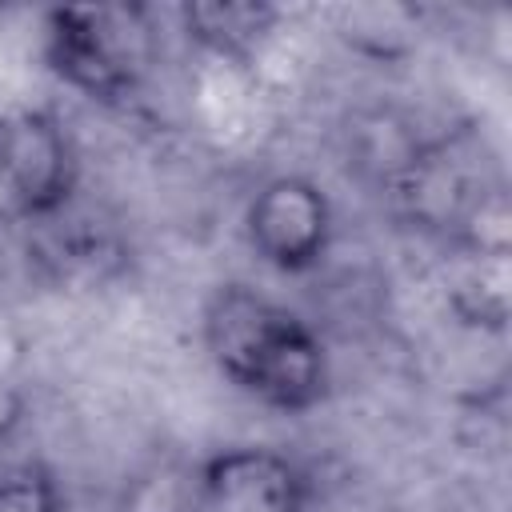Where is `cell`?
I'll list each match as a JSON object with an SVG mask.
<instances>
[{
	"mask_svg": "<svg viewBox=\"0 0 512 512\" xmlns=\"http://www.w3.org/2000/svg\"><path fill=\"white\" fill-rule=\"evenodd\" d=\"M200 340L212 368L236 392L272 412H312L332 388V364L320 332L248 284L212 288L200 312Z\"/></svg>",
	"mask_w": 512,
	"mask_h": 512,
	"instance_id": "obj_1",
	"label": "cell"
},
{
	"mask_svg": "<svg viewBox=\"0 0 512 512\" xmlns=\"http://www.w3.org/2000/svg\"><path fill=\"white\" fill-rule=\"evenodd\" d=\"M48 72L100 108L128 104L152 64V20L140 4H76L44 16Z\"/></svg>",
	"mask_w": 512,
	"mask_h": 512,
	"instance_id": "obj_2",
	"label": "cell"
},
{
	"mask_svg": "<svg viewBox=\"0 0 512 512\" xmlns=\"http://www.w3.org/2000/svg\"><path fill=\"white\" fill-rule=\"evenodd\" d=\"M80 184V156L68 124L40 104L0 112V208L8 220L48 224L64 216Z\"/></svg>",
	"mask_w": 512,
	"mask_h": 512,
	"instance_id": "obj_3",
	"label": "cell"
},
{
	"mask_svg": "<svg viewBox=\"0 0 512 512\" xmlns=\"http://www.w3.org/2000/svg\"><path fill=\"white\" fill-rule=\"evenodd\" d=\"M336 236L328 192L300 172L264 180L244 204V240L260 264L280 276H304L324 264Z\"/></svg>",
	"mask_w": 512,
	"mask_h": 512,
	"instance_id": "obj_4",
	"label": "cell"
},
{
	"mask_svg": "<svg viewBox=\"0 0 512 512\" xmlns=\"http://www.w3.org/2000/svg\"><path fill=\"white\" fill-rule=\"evenodd\" d=\"M208 512H308L312 476L268 444H232L196 460Z\"/></svg>",
	"mask_w": 512,
	"mask_h": 512,
	"instance_id": "obj_5",
	"label": "cell"
},
{
	"mask_svg": "<svg viewBox=\"0 0 512 512\" xmlns=\"http://www.w3.org/2000/svg\"><path fill=\"white\" fill-rule=\"evenodd\" d=\"M428 144H432V136L420 132L412 116H404L400 108H388V104L360 108L344 124L348 168L388 196L416 168V160L424 156Z\"/></svg>",
	"mask_w": 512,
	"mask_h": 512,
	"instance_id": "obj_6",
	"label": "cell"
},
{
	"mask_svg": "<svg viewBox=\"0 0 512 512\" xmlns=\"http://www.w3.org/2000/svg\"><path fill=\"white\" fill-rule=\"evenodd\" d=\"M176 16L200 52L228 64H248L280 28V8L268 0H188Z\"/></svg>",
	"mask_w": 512,
	"mask_h": 512,
	"instance_id": "obj_7",
	"label": "cell"
},
{
	"mask_svg": "<svg viewBox=\"0 0 512 512\" xmlns=\"http://www.w3.org/2000/svg\"><path fill=\"white\" fill-rule=\"evenodd\" d=\"M448 308L476 332H504L512 312V264L508 256H456L448 280Z\"/></svg>",
	"mask_w": 512,
	"mask_h": 512,
	"instance_id": "obj_8",
	"label": "cell"
},
{
	"mask_svg": "<svg viewBox=\"0 0 512 512\" xmlns=\"http://www.w3.org/2000/svg\"><path fill=\"white\" fill-rule=\"evenodd\" d=\"M116 512H208L196 460H176V456L148 460L124 480Z\"/></svg>",
	"mask_w": 512,
	"mask_h": 512,
	"instance_id": "obj_9",
	"label": "cell"
},
{
	"mask_svg": "<svg viewBox=\"0 0 512 512\" xmlns=\"http://www.w3.org/2000/svg\"><path fill=\"white\" fill-rule=\"evenodd\" d=\"M420 16L404 4H348L336 12V36L372 60H400L412 52Z\"/></svg>",
	"mask_w": 512,
	"mask_h": 512,
	"instance_id": "obj_10",
	"label": "cell"
},
{
	"mask_svg": "<svg viewBox=\"0 0 512 512\" xmlns=\"http://www.w3.org/2000/svg\"><path fill=\"white\" fill-rule=\"evenodd\" d=\"M0 512H68L56 472L40 460L0 468Z\"/></svg>",
	"mask_w": 512,
	"mask_h": 512,
	"instance_id": "obj_11",
	"label": "cell"
},
{
	"mask_svg": "<svg viewBox=\"0 0 512 512\" xmlns=\"http://www.w3.org/2000/svg\"><path fill=\"white\" fill-rule=\"evenodd\" d=\"M4 224H8V212H4V208H0V228H4Z\"/></svg>",
	"mask_w": 512,
	"mask_h": 512,
	"instance_id": "obj_12",
	"label": "cell"
}]
</instances>
